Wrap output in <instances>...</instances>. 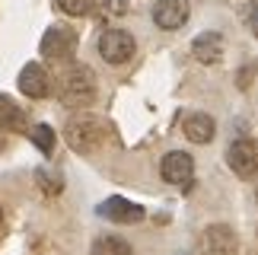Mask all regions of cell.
Segmentation results:
<instances>
[{
  "mask_svg": "<svg viewBox=\"0 0 258 255\" xmlns=\"http://www.w3.org/2000/svg\"><path fill=\"white\" fill-rule=\"evenodd\" d=\"M96 99V74L86 64H77L61 80V102L64 105H89Z\"/></svg>",
  "mask_w": 258,
  "mask_h": 255,
  "instance_id": "cell-1",
  "label": "cell"
},
{
  "mask_svg": "<svg viewBox=\"0 0 258 255\" xmlns=\"http://www.w3.org/2000/svg\"><path fill=\"white\" fill-rule=\"evenodd\" d=\"M105 134H108V128L99 118H93V115H80V118H74L67 124V144H71L77 153L99 150L102 141H105Z\"/></svg>",
  "mask_w": 258,
  "mask_h": 255,
  "instance_id": "cell-2",
  "label": "cell"
},
{
  "mask_svg": "<svg viewBox=\"0 0 258 255\" xmlns=\"http://www.w3.org/2000/svg\"><path fill=\"white\" fill-rule=\"evenodd\" d=\"M134 35L124 32V29H108L99 38V54L105 57L108 64H127L134 57Z\"/></svg>",
  "mask_w": 258,
  "mask_h": 255,
  "instance_id": "cell-3",
  "label": "cell"
},
{
  "mask_svg": "<svg viewBox=\"0 0 258 255\" xmlns=\"http://www.w3.org/2000/svg\"><path fill=\"white\" fill-rule=\"evenodd\" d=\"M226 163H230V169L236 175H242V179L258 175V141H252V137L233 141L230 150H226Z\"/></svg>",
  "mask_w": 258,
  "mask_h": 255,
  "instance_id": "cell-4",
  "label": "cell"
},
{
  "mask_svg": "<svg viewBox=\"0 0 258 255\" xmlns=\"http://www.w3.org/2000/svg\"><path fill=\"white\" fill-rule=\"evenodd\" d=\"M160 172L169 185H188L195 175V160L185 150H169L160 163Z\"/></svg>",
  "mask_w": 258,
  "mask_h": 255,
  "instance_id": "cell-5",
  "label": "cell"
},
{
  "mask_svg": "<svg viewBox=\"0 0 258 255\" xmlns=\"http://www.w3.org/2000/svg\"><path fill=\"white\" fill-rule=\"evenodd\" d=\"M74 48H77V32H74V29H64V26L48 29L45 38H42V54L45 57H54V61L71 57Z\"/></svg>",
  "mask_w": 258,
  "mask_h": 255,
  "instance_id": "cell-6",
  "label": "cell"
},
{
  "mask_svg": "<svg viewBox=\"0 0 258 255\" xmlns=\"http://www.w3.org/2000/svg\"><path fill=\"white\" fill-rule=\"evenodd\" d=\"M19 93L29 96V99H42V96H48V90H51V83H48V71L42 64L29 61L23 71H19Z\"/></svg>",
  "mask_w": 258,
  "mask_h": 255,
  "instance_id": "cell-7",
  "label": "cell"
},
{
  "mask_svg": "<svg viewBox=\"0 0 258 255\" xmlns=\"http://www.w3.org/2000/svg\"><path fill=\"white\" fill-rule=\"evenodd\" d=\"M236 249H239V239H236V233L226 223H214V227L204 230V252L207 255H236Z\"/></svg>",
  "mask_w": 258,
  "mask_h": 255,
  "instance_id": "cell-8",
  "label": "cell"
},
{
  "mask_svg": "<svg viewBox=\"0 0 258 255\" xmlns=\"http://www.w3.org/2000/svg\"><path fill=\"white\" fill-rule=\"evenodd\" d=\"M99 217H105L112 223H137V220H144V208L127 198H108L99 204Z\"/></svg>",
  "mask_w": 258,
  "mask_h": 255,
  "instance_id": "cell-9",
  "label": "cell"
},
{
  "mask_svg": "<svg viewBox=\"0 0 258 255\" xmlns=\"http://www.w3.org/2000/svg\"><path fill=\"white\" fill-rule=\"evenodd\" d=\"M153 23L160 29H182L188 23V4L185 0H160L153 7Z\"/></svg>",
  "mask_w": 258,
  "mask_h": 255,
  "instance_id": "cell-10",
  "label": "cell"
},
{
  "mask_svg": "<svg viewBox=\"0 0 258 255\" xmlns=\"http://www.w3.org/2000/svg\"><path fill=\"white\" fill-rule=\"evenodd\" d=\"M182 131H185V137H188L191 144H211V141H214L217 124H214L211 115H204V112H191V115H188V118L182 121Z\"/></svg>",
  "mask_w": 258,
  "mask_h": 255,
  "instance_id": "cell-11",
  "label": "cell"
},
{
  "mask_svg": "<svg viewBox=\"0 0 258 255\" xmlns=\"http://www.w3.org/2000/svg\"><path fill=\"white\" fill-rule=\"evenodd\" d=\"M191 51L201 64H214L223 57V35L220 32H204L191 42Z\"/></svg>",
  "mask_w": 258,
  "mask_h": 255,
  "instance_id": "cell-12",
  "label": "cell"
},
{
  "mask_svg": "<svg viewBox=\"0 0 258 255\" xmlns=\"http://www.w3.org/2000/svg\"><path fill=\"white\" fill-rule=\"evenodd\" d=\"M0 131H26V112L10 96H0Z\"/></svg>",
  "mask_w": 258,
  "mask_h": 255,
  "instance_id": "cell-13",
  "label": "cell"
},
{
  "mask_svg": "<svg viewBox=\"0 0 258 255\" xmlns=\"http://www.w3.org/2000/svg\"><path fill=\"white\" fill-rule=\"evenodd\" d=\"M89 255H134V252L121 236H99L93 242V252Z\"/></svg>",
  "mask_w": 258,
  "mask_h": 255,
  "instance_id": "cell-14",
  "label": "cell"
},
{
  "mask_svg": "<svg viewBox=\"0 0 258 255\" xmlns=\"http://www.w3.org/2000/svg\"><path fill=\"white\" fill-rule=\"evenodd\" d=\"M29 137H32V144H35L42 153H51V150H54V131H51L48 124H35V128H29Z\"/></svg>",
  "mask_w": 258,
  "mask_h": 255,
  "instance_id": "cell-15",
  "label": "cell"
},
{
  "mask_svg": "<svg viewBox=\"0 0 258 255\" xmlns=\"http://www.w3.org/2000/svg\"><path fill=\"white\" fill-rule=\"evenodd\" d=\"M57 7H61L67 16H86L89 7H93V0H57Z\"/></svg>",
  "mask_w": 258,
  "mask_h": 255,
  "instance_id": "cell-16",
  "label": "cell"
},
{
  "mask_svg": "<svg viewBox=\"0 0 258 255\" xmlns=\"http://www.w3.org/2000/svg\"><path fill=\"white\" fill-rule=\"evenodd\" d=\"M252 32L258 35V10H252Z\"/></svg>",
  "mask_w": 258,
  "mask_h": 255,
  "instance_id": "cell-17",
  "label": "cell"
},
{
  "mask_svg": "<svg viewBox=\"0 0 258 255\" xmlns=\"http://www.w3.org/2000/svg\"><path fill=\"white\" fill-rule=\"evenodd\" d=\"M0 233H4V211H0Z\"/></svg>",
  "mask_w": 258,
  "mask_h": 255,
  "instance_id": "cell-18",
  "label": "cell"
},
{
  "mask_svg": "<svg viewBox=\"0 0 258 255\" xmlns=\"http://www.w3.org/2000/svg\"><path fill=\"white\" fill-rule=\"evenodd\" d=\"M0 150H4V137H0Z\"/></svg>",
  "mask_w": 258,
  "mask_h": 255,
  "instance_id": "cell-19",
  "label": "cell"
}]
</instances>
